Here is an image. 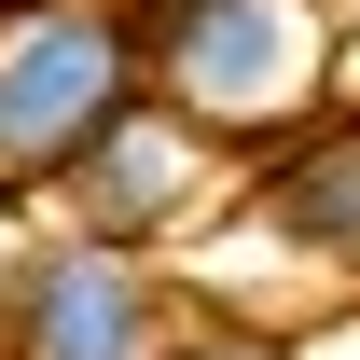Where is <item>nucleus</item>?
Masks as SVG:
<instances>
[{
    "instance_id": "1",
    "label": "nucleus",
    "mask_w": 360,
    "mask_h": 360,
    "mask_svg": "<svg viewBox=\"0 0 360 360\" xmlns=\"http://www.w3.org/2000/svg\"><path fill=\"white\" fill-rule=\"evenodd\" d=\"M139 97V42L97 14V0H28L0 28V180L70 167L111 111Z\"/></svg>"
},
{
    "instance_id": "2",
    "label": "nucleus",
    "mask_w": 360,
    "mask_h": 360,
    "mask_svg": "<svg viewBox=\"0 0 360 360\" xmlns=\"http://www.w3.org/2000/svg\"><path fill=\"white\" fill-rule=\"evenodd\" d=\"M153 42H167V84H180L194 125H264V111H291L305 70H319L305 0H167Z\"/></svg>"
},
{
    "instance_id": "3",
    "label": "nucleus",
    "mask_w": 360,
    "mask_h": 360,
    "mask_svg": "<svg viewBox=\"0 0 360 360\" xmlns=\"http://www.w3.org/2000/svg\"><path fill=\"white\" fill-rule=\"evenodd\" d=\"M14 360H153V277L125 236H84L14 291Z\"/></svg>"
},
{
    "instance_id": "4",
    "label": "nucleus",
    "mask_w": 360,
    "mask_h": 360,
    "mask_svg": "<svg viewBox=\"0 0 360 360\" xmlns=\"http://www.w3.org/2000/svg\"><path fill=\"white\" fill-rule=\"evenodd\" d=\"M194 167H208V153H194V111H153V97H125V111L70 153L97 236H167L180 208H194Z\"/></svg>"
},
{
    "instance_id": "5",
    "label": "nucleus",
    "mask_w": 360,
    "mask_h": 360,
    "mask_svg": "<svg viewBox=\"0 0 360 360\" xmlns=\"http://www.w3.org/2000/svg\"><path fill=\"white\" fill-rule=\"evenodd\" d=\"M264 222L319 264H360V125H319L291 167L264 180Z\"/></svg>"
},
{
    "instance_id": "6",
    "label": "nucleus",
    "mask_w": 360,
    "mask_h": 360,
    "mask_svg": "<svg viewBox=\"0 0 360 360\" xmlns=\"http://www.w3.org/2000/svg\"><path fill=\"white\" fill-rule=\"evenodd\" d=\"M194 360H264V347H194Z\"/></svg>"
}]
</instances>
